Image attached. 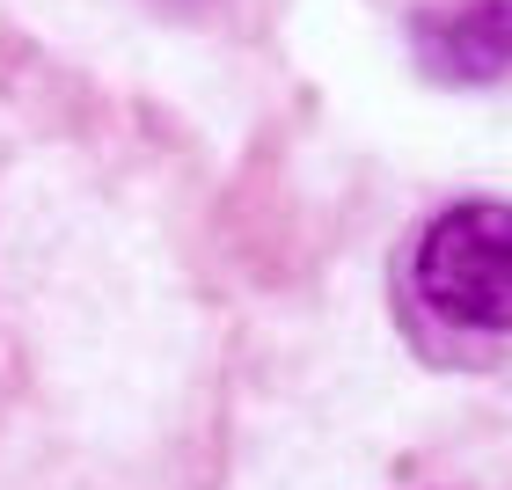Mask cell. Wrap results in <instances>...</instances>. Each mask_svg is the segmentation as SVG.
I'll return each instance as SVG.
<instances>
[{"mask_svg":"<svg viewBox=\"0 0 512 490\" xmlns=\"http://www.w3.org/2000/svg\"><path fill=\"white\" fill-rule=\"evenodd\" d=\"M410 286L454 330H512V205H447L410 249Z\"/></svg>","mask_w":512,"mask_h":490,"instance_id":"obj_1","label":"cell"},{"mask_svg":"<svg viewBox=\"0 0 512 490\" xmlns=\"http://www.w3.org/2000/svg\"><path fill=\"white\" fill-rule=\"evenodd\" d=\"M410 52L432 81L476 88L512 74V0H454L410 22Z\"/></svg>","mask_w":512,"mask_h":490,"instance_id":"obj_2","label":"cell"}]
</instances>
